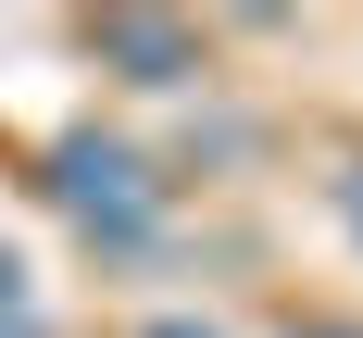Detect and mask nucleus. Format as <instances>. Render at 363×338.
<instances>
[{"label":"nucleus","instance_id":"nucleus-1","mask_svg":"<svg viewBox=\"0 0 363 338\" xmlns=\"http://www.w3.org/2000/svg\"><path fill=\"white\" fill-rule=\"evenodd\" d=\"M63 213L88 225V238H113V251H138L150 225H163V188H150V163L125 138H63Z\"/></svg>","mask_w":363,"mask_h":338},{"label":"nucleus","instance_id":"nucleus-2","mask_svg":"<svg viewBox=\"0 0 363 338\" xmlns=\"http://www.w3.org/2000/svg\"><path fill=\"white\" fill-rule=\"evenodd\" d=\"M101 50H113L125 75H138V88H176V75L201 63V50H188V38L163 26V13H113V26H101Z\"/></svg>","mask_w":363,"mask_h":338},{"label":"nucleus","instance_id":"nucleus-3","mask_svg":"<svg viewBox=\"0 0 363 338\" xmlns=\"http://www.w3.org/2000/svg\"><path fill=\"white\" fill-rule=\"evenodd\" d=\"M0 326L26 338V263H13V238H0Z\"/></svg>","mask_w":363,"mask_h":338},{"label":"nucleus","instance_id":"nucleus-4","mask_svg":"<svg viewBox=\"0 0 363 338\" xmlns=\"http://www.w3.org/2000/svg\"><path fill=\"white\" fill-rule=\"evenodd\" d=\"M150 338H213V326H188V313H176V326H150Z\"/></svg>","mask_w":363,"mask_h":338},{"label":"nucleus","instance_id":"nucleus-5","mask_svg":"<svg viewBox=\"0 0 363 338\" xmlns=\"http://www.w3.org/2000/svg\"><path fill=\"white\" fill-rule=\"evenodd\" d=\"M289 338H363V326H289Z\"/></svg>","mask_w":363,"mask_h":338},{"label":"nucleus","instance_id":"nucleus-6","mask_svg":"<svg viewBox=\"0 0 363 338\" xmlns=\"http://www.w3.org/2000/svg\"><path fill=\"white\" fill-rule=\"evenodd\" d=\"M351 225H363V176H351Z\"/></svg>","mask_w":363,"mask_h":338},{"label":"nucleus","instance_id":"nucleus-7","mask_svg":"<svg viewBox=\"0 0 363 338\" xmlns=\"http://www.w3.org/2000/svg\"><path fill=\"white\" fill-rule=\"evenodd\" d=\"M0 338H13V326H0Z\"/></svg>","mask_w":363,"mask_h":338}]
</instances>
